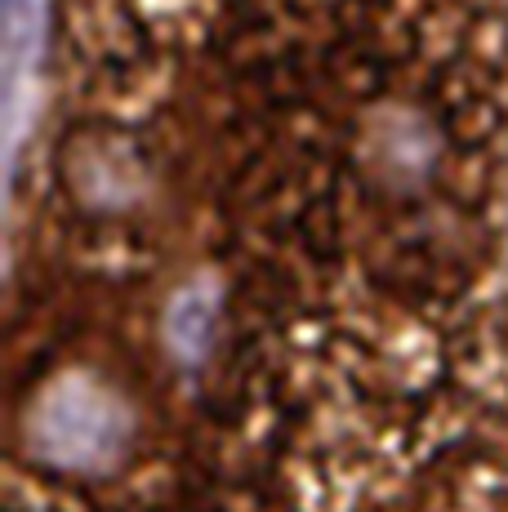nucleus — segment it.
<instances>
[{
  "mask_svg": "<svg viewBox=\"0 0 508 512\" xmlns=\"http://www.w3.org/2000/svg\"><path fill=\"white\" fill-rule=\"evenodd\" d=\"M152 285L54 281L14 308L5 512H161L197 459V370Z\"/></svg>",
  "mask_w": 508,
  "mask_h": 512,
  "instance_id": "3",
  "label": "nucleus"
},
{
  "mask_svg": "<svg viewBox=\"0 0 508 512\" xmlns=\"http://www.w3.org/2000/svg\"><path fill=\"white\" fill-rule=\"evenodd\" d=\"M214 437L295 512H379L464 459L500 455L508 268L437 294L232 272Z\"/></svg>",
  "mask_w": 508,
  "mask_h": 512,
  "instance_id": "2",
  "label": "nucleus"
},
{
  "mask_svg": "<svg viewBox=\"0 0 508 512\" xmlns=\"http://www.w3.org/2000/svg\"><path fill=\"white\" fill-rule=\"evenodd\" d=\"M504 116L464 45L281 63L223 152L237 277L437 294L504 268Z\"/></svg>",
  "mask_w": 508,
  "mask_h": 512,
  "instance_id": "1",
  "label": "nucleus"
},
{
  "mask_svg": "<svg viewBox=\"0 0 508 512\" xmlns=\"http://www.w3.org/2000/svg\"><path fill=\"white\" fill-rule=\"evenodd\" d=\"M379 512H508V450L464 459Z\"/></svg>",
  "mask_w": 508,
  "mask_h": 512,
  "instance_id": "4",
  "label": "nucleus"
}]
</instances>
